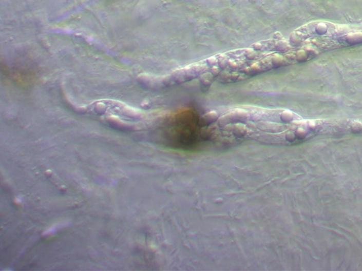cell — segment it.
<instances>
[{
  "label": "cell",
  "instance_id": "obj_1",
  "mask_svg": "<svg viewBox=\"0 0 362 271\" xmlns=\"http://www.w3.org/2000/svg\"><path fill=\"white\" fill-rule=\"evenodd\" d=\"M361 27L339 25L327 22H313L298 28L291 35V41L294 43L303 42L309 39L320 38L343 35L355 31Z\"/></svg>",
  "mask_w": 362,
  "mask_h": 271
}]
</instances>
